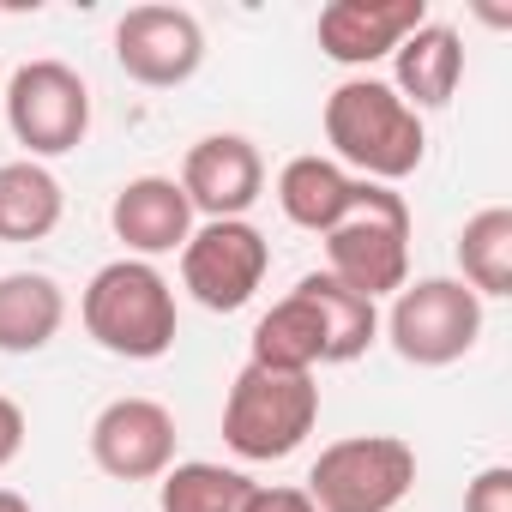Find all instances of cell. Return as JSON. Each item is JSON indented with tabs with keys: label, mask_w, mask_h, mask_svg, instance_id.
I'll list each match as a JSON object with an SVG mask.
<instances>
[{
	"label": "cell",
	"mask_w": 512,
	"mask_h": 512,
	"mask_svg": "<svg viewBox=\"0 0 512 512\" xmlns=\"http://www.w3.org/2000/svg\"><path fill=\"white\" fill-rule=\"evenodd\" d=\"M326 145L338 151V163H350L362 181H404L422 169V151H428V133H422V115L386 85V79H344L332 97H326Z\"/></svg>",
	"instance_id": "1"
},
{
	"label": "cell",
	"mask_w": 512,
	"mask_h": 512,
	"mask_svg": "<svg viewBox=\"0 0 512 512\" xmlns=\"http://www.w3.org/2000/svg\"><path fill=\"white\" fill-rule=\"evenodd\" d=\"M85 332L121 362H157L175 350V290L151 260H115L85 284Z\"/></svg>",
	"instance_id": "2"
},
{
	"label": "cell",
	"mask_w": 512,
	"mask_h": 512,
	"mask_svg": "<svg viewBox=\"0 0 512 512\" xmlns=\"http://www.w3.org/2000/svg\"><path fill=\"white\" fill-rule=\"evenodd\" d=\"M320 422V386L314 374H278L247 362L223 398V446L247 464L290 458Z\"/></svg>",
	"instance_id": "3"
},
{
	"label": "cell",
	"mask_w": 512,
	"mask_h": 512,
	"mask_svg": "<svg viewBox=\"0 0 512 512\" xmlns=\"http://www.w3.org/2000/svg\"><path fill=\"white\" fill-rule=\"evenodd\" d=\"M416 488V452L398 434L332 440L308 470L314 512H392Z\"/></svg>",
	"instance_id": "4"
},
{
	"label": "cell",
	"mask_w": 512,
	"mask_h": 512,
	"mask_svg": "<svg viewBox=\"0 0 512 512\" xmlns=\"http://www.w3.org/2000/svg\"><path fill=\"white\" fill-rule=\"evenodd\" d=\"M386 338L410 368H452L482 338V296L458 278H416L392 296Z\"/></svg>",
	"instance_id": "5"
},
{
	"label": "cell",
	"mask_w": 512,
	"mask_h": 512,
	"mask_svg": "<svg viewBox=\"0 0 512 512\" xmlns=\"http://www.w3.org/2000/svg\"><path fill=\"white\" fill-rule=\"evenodd\" d=\"M326 272L368 302L398 296L410 284V205L392 187H380L368 211L326 235Z\"/></svg>",
	"instance_id": "6"
},
{
	"label": "cell",
	"mask_w": 512,
	"mask_h": 512,
	"mask_svg": "<svg viewBox=\"0 0 512 512\" xmlns=\"http://www.w3.org/2000/svg\"><path fill=\"white\" fill-rule=\"evenodd\" d=\"M0 103H7V127L31 151V163L79 151L91 133V91L67 61H25L7 79Z\"/></svg>",
	"instance_id": "7"
},
{
	"label": "cell",
	"mask_w": 512,
	"mask_h": 512,
	"mask_svg": "<svg viewBox=\"0 0 512 512\" xmlns=\"http://www.w3.org/2000/svg\"><path fill=\"white\" fill-rule=\"evenodd\" d=\"M266 266H272V247L266 235L253 229L247 217H229V223H205L187 235L181 247V284L199 308L211 314H235L253 302V290L266 284Z\"/></svg>",
	"instance_id": "8"
},
{
	"label": "cell",
	"mask_w": 512,
	"mask_h": 512,
	"mask_svg": "<svg viewBox=\"0 0 512 512\" xmlns=\"http://www.w3.org/2000/svg\"><path fill=\"white\" fill-rule=\"evenodd\" d=\"M115 61L145 91H175L205 61V31L187 7H133L115 25Z\"/></svg>",
	"instance_id": "9"
},
{
	"label": "cell",
	"mask_w": 512,
	"mask_h": 512,
	"mask_svg": "<svg viewBox=\"0 0 512 512\" xmlns=\"http://www.w3.org/2000/svg\"><path fill=\"white\" fill-rule=\"evenodd\" d=\"M91 458L115 482H157L175 464V416L157 398H115L91 422Z\"/></svg>",
	"instance_id": "10"
},
{
	"label": "cell",
	"mask_w": 512,
	"mask_h": 512,
	"mask_svg": "<svg viewBox=\"0 0 512 512\" xmlns=\"http://www.w3.org/2000/svg\"><path fill=\"white\" fill-rule=\"evenodd\" d=\"M181 193H187L193 211H205V223H229L266 193V157L241 133H211L187 151Z\"/></svg>",
	"instance_id": "11"
},
{
	"label": "cell",
	"mask_w": 512,
	"mask_h": 512,
	"mask_svg": "<svg viewBox=\"0 0 512 512\" xmlns=\"http://www.w3.org/2000/svg\"><path fill=\"white\" fill-rule=\"evenodd\" d=\"M416 25H428L422 0H332L320 13V55L338 67H374Z\"/></svg>",
	"instance_id": "12"
},
{
	"label": "cell",
	"mask_w": 512,
	"mask_h": 512,
	"mask_svg": "<svg viewBox=\"0 0 512 512\" xmlns=\"http://www.w3.org/2000/svg\"><path fill=\"white\" fill-rule=\"evenodd\" d=\"M374 193H380V181H362V175H350L332 157H290L284 175H278L284 217L296 229H314V235H332L338 223H350L356 211H368Z\"/></svg>",
	"instance_id": "13"
},
{
	"label": "cell",
	"mask_w": 512,
	"mask_h": 512,
	"mask_svg": "<svg viewBox=\"0 0 512 512\" xmlns=\"http://www.w3.org/2000/svg\"><path fill=\"white\" fill-rule=\"evenodd\" d=\"M109 229H115V241L133 253V260H157V253L187 247V235H193V205H187L181 181H169V175H139V181H127V187L115 193Z\"/></svg>",
	"instance_id": "14"
},
{
	"label": "cell",
	"mask_w": 512,
	"mask_h": 512,
	"mask_svg": "<svg viewBox=\"0 0 512 512\" xmlns=\"http://www.w3.org/2000/svg\"><path fill=\"white\" fill-rule=\"evenodd\" d=\"M464 79V37L452 25H416L398 49H392V91L422 115V109H446L452 91Z\"/></svg>",
	"instance_id": "15"
},
{
	"label": "cell",
	"mask_w": 512,
	"mask_h": 512,
	"mask_svg": "<svg viewBox=\"0 0 512 512\" xmlns=\"http://www.w3.org/2000/svg\"><path fill=\"white\" fill-rule=\"evenodd\" d=\"M61 320H67V296L49 272H7L0 278V356L49 350Z\"/></svg>",
	"instance_id": "16"
},
{
	"label": "cell",
	"mask_w": 512,
	"mask_h": 512,
	"mask_svg": "<svg viewBox=\"0 0 512 512\" xmlns=\"http://www.w3.org/2000/svg\"><path fill=\"white\" fill-rule=\"evenodd\" d=\"M61 181L43 169V163H31V157H19V163H0V241H43V235H55V223H61Z\"/></svg>",
	"instance_id": "17"
},
{
	"label": "cell",
	"mask_w": 512,
	"mask_h": 512,
	"mask_svg": "<svg viewBox=\"0 0 512 512\" xmlns=\"http://www.w3.org/2000/svg\"><path fill=\"white\" fill-rule=\"evenodd\" d=\"M253 362L260 368H278V374H314L326 362V332H320V314L308 296H284L260 326H253Z\"/></svg>",
	"instance_id": "18"
},
{
	"label": "cell",
	"mask_w": 512,
	"mask_h": 512,
	"mask_svg": "<svg viewBox=\"0 0 512 512\" xmlns=\"http://www.w3.org/2000/svg\"><path fill=\"white\" fill-rule=\"evenodd\" d=\"M296 296H308V302H314V314H320L326 362H356V356L380 338V302H368V296L344 290L332 272H308V278L296 284Z\"/></svg>",
	"instance_id": "19"
},
{
	"label": "cell",
	"mask_w": 512,
	"mask_h": 512,
	"mask_svg": "<svg viewBox=\"0 0 512 512\" xmlns=\"http://www.w3.org/2000/svg\"><path fill=\"white\" fill-rule=\"evenodd\" d=\"M458 272L476 296H512V205H482L458 229Z\"/></svg>",
	"instance_id": "20"
},
{
	"label": "cell",
	"mask_w": 512,
	"mask_h": 512,
	"mask_svg": "<svg viewBox=\"0 0 512 512\" xmlns=\"http://www.w3.org/2000/svg\"><path fill=\"white\" fill-rule=\"evenodd\" d=\"M253 494V482L229 464H205V458H187V464H169L157 476V512H241Z\"/></svg>",
	"instance_id": "21"
},
{
	"label": "cell",
	"mask_w": 512,
	"mask_h": 512,
	"mask_svg": "<svg viewBox=\"0 0 512 512\" xmlns=\"http://www.w3.org/2000/svg\"><path fill=\"white\" fill-rule=\"evenodd\" d=\"M464 512H512V464H488L464 488Z\"/></svg>",
	"instance_id": "22"
},
{
	"label": "cell",
	"mask_w": 512,
	"mask_h": 512,
	"mask_svg": "<svg viewBox=\"0 0 512 512\" xmlns=\"http://www.w3.org/2000/svg\"><path fill=\"white\" fill-rule=\"evenodd\" d=\"M241 512H314V500H308V488H260L253 482Z\"/></svg>",
	"instance_id": "23"
},
{
	"label": "cell",
	"mask_w": 512,
	"mask_h": 512,
	"mask_svg": "<svg viewBox=\"0 0 512 512\" xmlns=\"http://www.w3.org/2000/svg\"><path fill=\"white\" fill-rule=\"evenodd\" d=\"M19 452H25V410L13 398H0V470H7Z\"/></svg>",
	"instance_id": "24"
},
{
	"label": "cell",
	"mask_w": 512,
	"mask_h": 512,
	"mask_svg": "<svg viewBox=\"0 0 512 512\" xmlns=\"http://www.w3.org/2000/svg\"><path fill=\"white\" fill-rule=\"evenodd\" d=\"M0 512H31V500L19 488H0Z\"/></svg>",
	"instance_id": "25"
}]
</instances>
